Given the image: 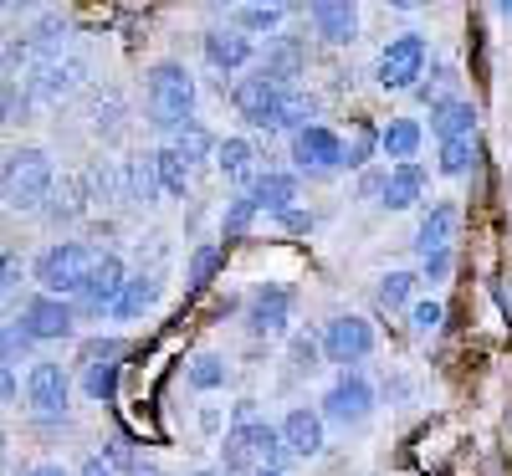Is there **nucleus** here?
<instances>
[{
	"label": "nucleus",
	"mask_w": 512,
	"mask_h": 476,
	"mask_svg": "<svg viewBox=\"0 0 512 476\" xmlns=\"http://www.w3.org/2000/svg\"><path fill=\"white\" fill-rule=\"evenodd\" d=\"M369 410H374V384L359 374V369H344L333 384H328V395H323V420H333V425H364L369 420Z\"/></svg>",
	"instance_id": "39448f33"
},
{
	"label": "nucleus",
	"mask_w": 512,
	"mask_h": 476,
	"mask_svg": "<svg viewBox=\"0 0 512 476\" xmlns=\"http://www.w3.org/2000/svg\"><path fill=\"white\" fill-rule=\"evenodd\" d=\"M16 323L31 333V343H62V338H72L77 313H72V302L36 292V297L26 302V308H21V318H16Z\"/></svg>",
	"instance_id": "0eeeda50"
},
{
	"label": "nucleus",
	"mask_w": 512,
	"mask_h": 476,
	"mask_svg": "<svg viewBox=\"0 0 512 476\" xmlns=\"http://www.w3.org/2000/svg\"><path fill=\"white\" fill-rule=\"evenodd\" d=\"M190 476H221V471H190Z\"/></svg>",
	"instance_id": "5fc2aeb1"
},
{
	"label": "nucleus",
	"mask_w": 512,
	"mask_h": 476,
	"mask_svg": "<svg viewBox=\"0 0 512 476\" xmlns=\"http://www.w3.org/2000/svg\"><path fill=\"white\" fill-rule=\"evenodd\" d=\"M379 185H384V175H379V169H369V175L359 180V195H379Z\"/></svg>",
	"instance_id": "603ef678"
},
{
	"label": "nucleus",
	"mask_w": 512,
	"mask_h": 476,
	"mask_svg": "<svg viewBox=\"0 0 512 476\" xmlns=\"http://www.w3.org/2000/svg\"><path fill=\"white\" fill-rule=\"evenodd\" d=\"M154 297H159L154 277H123V287H118V302H113V318H123V323L144 318V313L154 308Z\"/></svg>",
	"instance_id": "393cba45"
},
{
	"label": "nucleus",
	"mask_w": 512,
	"mask_h": 476,
	"mask_svg": "<svg viewBox=\"0 0 512 476\" xmlns=\"http://www.w3.org/2000/svg\"><path fill=\"white\" fill-rule=\"evenodd\" d=\"M16 113H21V88H16V77L0 72V128L16 123Z\"/></svg>",
	"instance_id": "c03bdc74"
},
{
	"label": "nucleus",
	"mask_w": 512,
	"mask_h": 476,
	"mask_svg": "<svg viewBox=\"0 0 512 476\" xmlns=\"http://www.w3.org/2000/svg\"><path fill=\"white\" fill-rule=\"evenodd\" d=\"M277 221H282L287 231H308V226H313V215H303V210H282Z\"/></svg>",
	"instance_id": "de8ad7c7"
},
{
	"label": "nucleus",
	"mask_w": 512,
	"mask_h": 476,
	"mask_svg": "<svg viewBox=\"0 0 512 476\" xmlns=\"http://www.w3.org/2000/svg\"><path fill=\"white\" fill-rule=\"evenodd\" d=\"M441 318H446V308H441L436 297H431V302H415V308H410V328H415V333H436Z\"/></svg>",
	"instance_id": "37998d69"
},
{
	"label": "nucleus",
	"mask_w": 512,
	"mask_h": 476,
	"mask_svg": "<svg viewBox=\"0 0 512 476\" xmlns=\"http://www.w3.org/2000/svg\"><path fill=\"white\" fill-rule=\"evenodd\" d=\"M31 349H36V343H31V333H26L21 323H0V364L11 369V364H21Z\"/></svg>",
	"instance_id": "ea45409f"
},
{
	"label": "nucleus",
	"mask_w": 512,
	"mask_h": 476,
	"mask_svg": "<svg viewBox=\"0 0 512 476\" xmlns=\"http://www.w3.org/2000/svg\"><path fill=\"white\" fill-rule=\"evenodd\" d=\"M318 349H323L328 364H344L349 369V364H359V359L374 354V328L364 318H333L323 328V338H318Z\"/></svg>",
	"instance_id": "1a4fd4ad"
},
{
	"label": "nucleus",
	"mask_w": 512,
	"mask_h": 476,
	"mask_svg": "<svg viewBox=\"0 0 512 476\" xmlns=\"http://www.w3.org/2000/svg\"><path fill=\"white\" fill-rule=\"evenodd\" d=\"M277 436H282V451L287 456H297V461H313V456H323V415L318 410H308V405H297V410H287V420L277 425Z\"/></svg>",
	"instance_id": "f8f14e48"
},
{
	"label": "nucleus",
	"mask_w": 512,
	"mask_h": 476,
	"mask_svg": "<svg viewBox=\"0 0 512 476\" xmlns=\"http://www.w3.org/2000/svg\"><path fill=\"white\" fill-rule=\"evenodd\" d=\"M98 246H82V241H57V246H47L31 262V277H36V287L47 292V297H62V302H72L77 292H82V282L93 277V267H98Z\"/></svg>",
	"instance_id": "7ed1b4c3"
},
{
	"label": "nucleus",
	"mask_w": 512,
	"mask_h": 476,
	"mask_svg": "<svg viewBox=\"0 0 512 476\" xmlns=\"http://www.w3.org/2000/svg\"><path fill=\"white\" fill-rule=\"evenodd\" d=\"M287 323H292V287L267 282L262 292L246 302V328H251L256 338H282Z\"/></svg>",
	"instance_id": "9b49d317"
},
{
	"label": "nucleus",
	"mask_w": 512,
	"mask_h": 476,
	"mask_svg": "<svg viewBox=\"0 0 512 476\" xmlns=\"http://www.w3.org/2000/svg\"><path fill=\"white\" fill-rule=\"evenodd\" d=\"M420 139H425V128L415 118H390V123L379 128V154H390L395 164H415Z\"/></svg>",
	"instance_id": "412c9836"
},
{
	"label": "nucleus",
	"mask_w": 512,
	"mask_h": 476,
	"mask_svg": "<svg viewBox=\"0 0 512 476\" xmlns=\"http://www.w3.org/2000/svg\"><path fill=\"white\" fill-rule=\"evenodd\" d=\"M154 175H159V190L164 195H185L190 190V164L175 149H154Z\"/></svg>",
	"instance_id": "cd10ccee"
},
{
	"label": "nucleus",
	"mask_w": 512,
	"mask_h": 476,
	"mask_svg": "<svg viewBox=\"0 0 512 476\" xmlns=\"http://www.w3.org/2000/svg\"><path fill=\"white\" fill-rule=\"evenodd\" d=\"M318 113V103L308 93H297V88H282L277 98V128H287V134H297V128H308V118Z\"/></svg>",
	"instance_id": "c85d7f7f"
},
{
	"label": "nucleus",
	"mask_w": 512,
	"mask_h": 476,
	"mask_svg": "<svg viewBox=\"0 0 512 476\" xmlns=\"http://www.w3.org/2000/svg\"><path fill=\"white\" fill-rule=\"evenodd\" d=\"M226 262V251L216 246V241H205V246H195V256H190V287L200 292V287H210V277H216V267Z\"/></svg>",
	"instance_id": "4c0bfd02"
},
{
	"label": "nucleus",
	"mask_w": 512,
	"mask_h": 476,
	"mask_svg": "<svg viewBox=\"0 0 512 476\" xmlns=\"http://www.w3.org/2000/svg\"><path fill=\"white\" fill-rule=\"evenodd\" d=\"M251 221H256L251 195H236V200L226 205V215H221V236H226V241H241V236L251 231Z\"/></svg>",
	"instance_id": "58836bf2"
},
{
	"label": "nucleus",
	"mask_w": 512,
	"mask_h": 476,
	"mask_svg": "<svg viewBox=\"0 0 512 476\" xmlns=\"http://www.w3.org/2000/svg\"><path fill=\"white\" fill-rule=\"evenodd\" d=\"M256 476H282V471H256Z\"/></svg>",
	"instance_id": "6e6d98bb"
},
{
	"label": "nucleus",
	"mask_w": 512,
	"mask_h": 476,
	"mask_svg": "<svg viewBox=\"0 0 512 476\" xmlns=\"http://www.w3.org/2000/svg\"><path fill=\"white\" fill-rule=\"evenodd\" d=\"M77 476H118V471H113V466H108L103 456H88V461H82V471H77Z\"/></svg>",
	"instance_id": "8fccbe9b"
},
{
	"label": "nucleus",
	"mask_w": 512,
	"mask_h": 476,
	"mask_svg": "<svg viewBox=\"0 0 512 476\" xmlns=\"http://www.w3.org/2000/svg\"><path fill=\"white\" fill-rule=\"evenodd\" d=\"M118 379H123V364H93V369H82V389H88V400L108 405L118 395Z\"/></svg>",
	"instance_id": "473e14b6"
},
{
	"label": "nucleus",
	"mask_w": 512,
	"mask_h": 476,
	"mask_svg": "<svg viewBox=\"0 0 512 476\" xmlns=\"http://www.w3.org/2000/svg\"><path fill=\"white\" fill-rule=\"evenodd\" d=\"M287 21V6H241L236 11V31L251 36V31H277Z\"/></svg>",
	"instance_id": "e433bc0d"
},
{
	"label": "nucleus",
	"mask_w": 512,
	"mask_h": 476,
	"mask_svg": "<svg viewBox=\"0 0 512 476\" xmlns=\"http://www.w3.org/2000/svg\"><path fill=\"white\" fill-rule=\"evenodd\" d=\"M226 359L221 354H195L190 359V369H185V379H190V389H200V395H205V389H221L226 384Z\"/></svg>",
	"instance_id": "7c9ffc66"
},
{
	"label": "nucleus",
	"mask_w": 512,
	"mask_h": 476,
	"mask_svg": "<svg viewBox=\"0 0 512 476\" xmlns=\"http://www.w3.org/2000/svg\"><path fill=\"white\" fill-rule=\"evenodd\" d=\"M241 436H246V451H251L256 471H282L287 451H282L277 425H267V420H251V425H241Z\"/></svg>",
	"instance_id": "4be33fe9"
},
{
	"label": "nucleus",
	"mask_w": 512,
	"mask_h": 476,
	"mask_svg": "<svg viewBox=\"0 0 512 476\" xmlns=\"http://www.w3.org/2000/svg\"><path fill=\"white\" fill-rule=\"evenodd\" d=\"M415 272H384L379 277V308H390V313H400V308H410V297H415Z\"/></svg>",
	"instance_id": "c756f323"
},
{
	"label": "nucleus",
	"mask_w": 512,
	"mask_h": 476,
	"mask_svg": "<svg viewBox=\"0 0 512 476\" xmlns=\"http://www.w3.org/2000/svg\"><path fill=\"white\" fill-rule=\"evenodd\" d=\"M456 82H461V77H456V67H436L431 77H420L410 93H415L420 103H431V113H436V108L456 103Z\"/></svg>",
	"instance_id": "bb28decb"
},
{
	"label": "nucleus",
	"mask_w": 512,
	"mask_h": 476,
	"mask_svg": "<svg viewBox=\"0 0 512 476\" xmlns=\"http://www.w3.org/2000/svg\"><path fill=\"white\" fill-rule=\"evenodd\" d=\"M16 287H21V262H16L11 251H0V302H6Z\"/></svg>",
	"instance_id": "a18cd8bd"
},
{
	"label": "nucleus",
	"mask_w": 512,
	"mask_h": 476,
	"mask_svg": "<svg viewBox=\"0 0 512 476\" xmlns=\"http://www.w3.org/2000/svg\"><path fill=\"white\" fill-rule=\"evenodd\" d=\"M216 169L231 185H251L256 180V144L251 139H221L216 144Z\"/></svg>",
	"instance_id": "5701e85b"
},
{
	"label": "nucleus",
	"mask_w": 512,
	"mask_h": 476,
	"mask_svg": "<svg viewBox=\"0 0 512 476\" xmlns=\"http://www.w3.org/2000/svg\"><path fill=\"white\" fill-rule=\"evenodd\" d=\"M318 359H323V349H318V338H308V333H297V338H292V369H297V374H313V369H318Z\"/></svg>",
	"instance_id": "79ce46f5"
},
{
	"label": "nucleus",
	"mask_w": 512,
	"mask_h": 476,
	"mask_svg": "<svg viewBox=\"0 0 512 476\" xmlns=\"http://www.w3.org/2000/svg\"><path fill=\"white\" fill-rule=\"evenodd\" d=\"M308 16H313V31L328 47H344V41L359 36V6H349V0H318Z\"/></svg>",
	"instance_id": "f3484780"
},
{
	"label": "nucleus",
	"mask_w": 512,
	"mask_h": 476,
	"mask_svg": "<svg viewBox=\"0 0 512 476\" xmlns=\"http://www.w3.org/2000/svg\"><path fill=\"white\" fill-rule=\"evenodd\" d=\"M292 200H297V175H277V169H267V175H256L251 180V205H256V215H282V210H292Z\"/></svg>",
	"instance_id": "aec40b11"
},
{
	"label": "nucleus",
	"mask_w": 512,
	"mask_h": 476,
	"mask_svg": "<svg viewBox=\"0 0 512 476\" xmlns=\"http://www.w3.org/2000/svg\"><path fill=\"white\" fill-rule=\"evenodd\" d=\"M26 476H72L67 466H57V461H41V466H31Z\"/></svg>",
	"instance_id": "3c124183"
},
{
	"label": "nucleus",
	"mask_w": 512,
	"mask_h": 476,
	"mask_svg": "<svg viewBox=\"0 0 512 476\" xmlns=\"http://www.w3.org/2000/svg\"><path fill=\"white\" fill-rule=\"evenodd\" d=\"M67 400H72V374L52 359H36L26 369V405L36 415H67Z\"/></svg>",
	"instance_id": "6e6552de"
},
{
	"label": "nucleus",
	"mask_w": 512,
	"mask_h": 476,
	"mask_svg": "<svg viewBox=\"0 0 512 476\" xmlns=\"http://www.w3.org/2000/svg\"><path fill=\"white\" fill-rule=\"evenodd\" d=\"M169 149H175L185 164H195V159H205V154H216V139H210V128H205V123H185Z\"/></svg>",
	"instance_id": "2f4dec72"
},
{
	"label": "nucleus",
	"mask_w": 512,
	"mask_h": 476,
	"mask_svg": "<svg viewBox=\"0 0 512 476\" xmlns=\"http://www.w3.org/2000/svg\"><path fill=\"white\" fill-rule=\"evenodd\" d=\"M497 16H507V21H512V0H502V6H497Z\"/></svg>",
	"instance_id": "864d4df0"
},
{
	"label": "nucleus",
	"mask_w": 512,
	"mask_h": 476,
	"mask_svg": "<svg viewBox=\"0 0 512 476\" xmlns=\"http://www.w3.org/2000/svg\"><path fill=\"white\" fill-rule=\"evenodd\" d=\"M420 195H425V169L420 164L384 169V185H379V205L384 210H410V205H420Z\"/></svg>",
	"instance_id": "6ab92c4d"
},
{
	"label": "nucleus",
	"mask_w": 512,
	"mask_h": 476,
	"mask_svg": "<svg viewBox=\"0 0 512 476\" xmlns=\"http://www.w3.org/2000/svg\"><path fill=\"white\" fill-rule=\"evenodd\" d=\"M431 67V47H425L420 31H400L390 36V47L379 52V88L384 93H410L415 82Z\"/></svg>",
	"instance_id": "20e7f679"
},
{
	"label": "nucleus",
	"mask_w": 512,
	"mask_h": 476,
	"mask_svg": "<svg viewBox=\"0 0 512 476\" xmlns=\"http://www.w3.org/2000/svg\"><path fill=\"white\" fill-rule=\"evenodd\" d=\"M200 47H205V62L216 72H236V67L251 62V36H241L236 26H210L200 36Z\"/></svg>",
	"instance_id": "dca6fc26"
},
{
	"label": "nucleus",
	"mask_w": 512,
	"mask_h": 476,
	"mask_svg": "<svg viewBox=\"0 0 512 476\" xmlns=\"http://www.w3.org/2000/svg\"><path fill=\"white\" fill-rule=\"evenodd\" d=\"M420 277H425V282H446V277H451V251H436V256H425Z\"/></svg>",
	"instance_id": "49530a36"
},
{
	"label": "nucleus",
	"mask_w": 512,
	"mask_h": 476,
	"mask_svg": "<svg viewBox=\"0 0 512 476\" xmlns=\"http://www.w3.org/2000/svg\"><path fill=\"white\" fill-rule=\"evenodd\" d=\"M277 98H282V88H272V82H262V77H241L236 88H231V103H236V113L251 123V128H277Z\"/></svg>",
	"instance_id": "4468645a"
},
{
	"label": "nucleus",
	"mask_w": 512,
	"mask_h": 476,
	"mask_svg": "<svg viewBox=\"0 0 512 476\" xmlns=\"http://www.w3.org/2000/svg\"><path fill=\"white\" fill-rule=\"evenodd\" d=\"M221 471H226V476H256V461H251V451H246L241 425L226 430V441H221Z\"/></svg>",
	"instance_id": "f704fd0d"
},
{
	"label": "nucleus",
	"mask_w": 512,
	"mask_h": 476,
	"mask_svg": "<svg viewBox=\"0 0 512 476\" xmlns=\"http://www.w3.org/2000/svg\"><path fill=\"white\" fill-rule=\"evenodd\" d=\"M82 62H41L31 77H26V88H21V103H57V98H67L77 82H82Z\"/></svg>",
	"instance_id": "ddd939ff"
},
{
	"label": "nucleus",
	"mask_w": 512,
	"mask_h": 476,
	"mask_svg": "<svg viewBox=\"0 0 512 476\" xmlns=\"http://www.w3.org/2000/svg\"><path fill=\"white\" fill-rule=\"evenodd\" d=\"M123 262L113 251H103L98 256V267H93V277L82 282V292L72 297V313H88V318H103V313H113V302H118V287H123Z\"/></svg>",
	"instance_id": "9d476101"
},
{
	"label": "nucleus",
	"mask_w": 512,
	"mask_h": 476,
	"mask_svg": "<svg viewBox=\"0 0 512 476\" xmlns=\"http://www.w3.org/2000/svg\"><path fill=\"white\" fill-rule=\"evenodd\" d=\"M472 164H477V134H466V139H451L441 144V175H472Z\"/></svg>",
	"instance_id": "72a5a7b5"
},
{
	"label": "nucleus",
	"mask_w": 512,
	"mask_h": 476,
	"mask_svg": "<svg viewBox=\"0 0 512 476\" xmlns=\"http://www.w3.org/2000/svg\"><path fill=\"white\" fill-rule=\"evenodd\" d=\"M128 190H134L139 205H154V200L164 195V190H159V175H154V154H144V159L128 164Z\"/></svg>",
	"instance_id": "c9c22d12"
},
{
	"label": "nucleus",
	"mask_w": 512,
	"mask_h": 476,
	"mask_svg": "<svg viewBox=\"0 0 512 476\" xmlns=\"http://www.w3.org/2000/svg\"><path fill=\"white\" fill-rule=\"evenodd\" d=\"M456 226H461V215H456V205H431L420 215V231H415V251L420 256H436V251H451V241H456Z\"/></svg>",
	"instance_id": "a211bd4d"
},
{
	"label": "nucleus",
	"mask_w": 512,
	"mask_h": 476,
	"mask_svg": "<svg viewBox=\"0 0 512 476\" xmlns=\"http://www.w3.org/2000/svg\"><path fill=\"white\" fill-rule=\"evenodd\" d=\"M128 354V343L123 338H88V343H82V369H93V364H118Z\"/></svg>",
	"instance_id": "a19ab883"
},
{
	"label": "nucleus",
	"mask_w": 512,
	"mask_h": 476,
	"mask_svg": "<svg viewBox=\"0 0 512 476\" xmlns=\"http://www.w3.org/2000/svg\"><path fill=\"white\" fill-rule=\"evenodd\" d=\"M308 67V52L297 36H272L267 52H262V67H256V77L272 82V88H292V77H303Z\"/></svg>",
	"instance_id": "2eb2a0df"
},
{
	"label": "nucleus",
	"mask_w": 512,
	"mask_h": 476,
	"mask_svg": "<svg viewBox=\"0 0 512 476\" xmlns=\"http://www.w3.org/2000/svg\"><path fill=\"white\" fill-rule=\"evenodd\" d=\"M144 113L159 134H180L185 123H195V77L180 62H159L144 82Z\"/></svg>",
	"instance_id": "f257e3e1"
},
{
	"label": "nucleus",
	"mask_w": 512,
	"mask_h": 476,
	"mask_svg": "<svg viewBox=\"0 0 512 476\" xmlns=\"http://www.w3.org/2000/svg\"><path fill=\"white\" fill-rule=\"evenodd\" d=\"M338 149H344V169H364L379 154V128L369 118H354L349 139H338Z\"/></svg>",
	"instance_id": "a878e982"
},
{
	"label": "nucleus",
	"mask_w": 512,
	"mask_h": 476,
	"mask_svg": "<svg viewBox=\"0 0 512 476\" xmlns=\"http://www.w3.org/2000/svg\"><path fill=\"white\" fill-rule=\"evenodd\" d=\"M52 154L47 149H16L0 159V205L6 210H41L52 195Z\"/></svg>",
	"instance_id": "f03ea898"
},
{
	"label": "nucleus",
	"mask_w": 512,
	"mask_h": 476,
	"mask_svg": "<svg viewBox=\"0 0 512 476\" xmlns=\"http://www.w3.org/2000/svg\"><path fill=\"white\" fill-rule=\"evenodd\" d=\"M16 389H21V384H16V374H11L6 364H0V405H11V400H16Z\"/></svg>",
	"instance_id": "09e8293b"
},
{
	"label": "nucleus",
	"mask_w": 512,
	"mask_h": 476,
	"mask_svg": "<svg viewBox=\"0 0 512 476\" xmlns=\"http://www.w3.org/2000/svg\"><path fill=\"white\" fill-rule=\"evenodd\" d=\"M431 134H436L441 144H451V139H466V134H477V108L466 103V98H456V103L436 108V113H431Z\"/></svg>",
	"instance_id": "b1692460"
},
{
	"label": "nucleus",
	"mask_w": 512,
	"mask_h": 476,
	"mask_svg": "<svg viewBox=\"0 0 512 476\" xmlns=\"http://www.w3.org/2000/svg\"><path fill=\"white\" fill-rule=\"evenodd\" d=\"M292 159H297V169H303V175H313V180H328V175H338V169H344L338 134H333V128H323V123L297 128V134H292Z\"/></svg>",
	"instance_id": "423d86ee"
}]
</instances>
